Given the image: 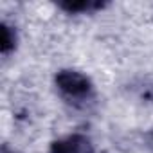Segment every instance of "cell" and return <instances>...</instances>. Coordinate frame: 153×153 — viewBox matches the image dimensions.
Here are the masks:
<instances>
[{"label":"cell","mask_w":153,"mask_h":153,"mask_svg":"<svg viewBox=\"0 0 153 153\" xmlns=\"http://www.w3.org/2000/svg\"><path fill=\"white\" fill-rule=\"evenodd\" d=\"M2 153H16V151H11L9 148H6V146H4V148H2Z\"/></svg>","instance_id":"cell-6"},{"label":"cell","mask_w":153,"mask_h":153,"mask_svg":"<svg viewBox=\"0 0 153 153\" xmlns=\"http://www.w3.org/2000/svg\"><path fill=\"white\" fill-rule=\"evenodd\" d=\"M49 153H94V144L83 133H72L54 140Z\"/></svg>","instance_id":"cell-2"},{"label":"cell","mask_w":153,"mask_h":153,"mask_svg":"<svg viewBox=\"0 0 153 153\" xmlns=\"http://www.w3.org/2000/svg\"><path fill=\"white\" fill-rule=\"evenodd\" d=\"M105 2H96V0H79V2H61L59 7L67 13H94L103 9Z\"/></svg>","instance_id":"cell-3"},{"label":"cell","mask_w":153,"mask_h":153,"mask_svg":"<svg viewBox=\"0 0 153 153\" xmlns=\"http://www.w3.org/2000/svg\"><path fill=\"white\" fill-rule=\"evenodd\" d=\"M146 142H148V148L153 149V130H149V131L146 133Z\"/></svg>","instance_id":"cell-5"},{"label":"cell","mask_w":153,"mask_h":153,"mask_svg":"<svg viewBox=\"0 0 153 153\" xmlns=\"http://www.w3.org/2000/svg\"><path fill=\"white\" fill-rule=\"evenodd\" d=\"M54 83L59 94L74 105H83L94 96V85L90 78L79 70H72V68L59 70L54 78Z\"/></svg>","instance_id":"cell-1"},{"label":"cell","mask_w":153,"mask_h":153,"mask_svg":"<svg viewBox=\"0 0 153 153\" xmlns=\"http://www.w3.org/2000/svg\"><path fill=\"white\" fill-rule=\"evenodd\" d=\"M15 47H16V31L4 22L2 24V43H0L2 54L7 56L11 51H15Z\"/></svg>","instance_id":"cell-4"}]
</instances>
